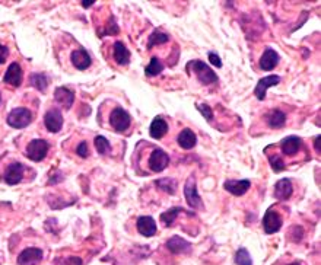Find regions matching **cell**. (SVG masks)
Here are the masks:
<instances>
[{
    "label": "cell",
    "instance_id": "6da1fadb",
    "mask_svg": "<svg viewBox=\"0 0 321 265\" xmlns=\"http://www.w3.org/2000/svg\"><path fill=\"white\" fill-rule=\"evenodd\" d=\"M187 70L189 72L190 70L194 72L202 85H212V83H216L218 82V75L207 64L200 62V60H193V62H190V63L187 64Z\"/></svg>",
    "mask_w": 321,
    "mask_h": 265
},
{
    "label": "cell",
    "instance_id": "7a4b0ae2",
    "mask_svg": "<svg viewBox=\"0 0 321 265\" xmlns=\"http://www.w3.org/2000/svg\"><path fill=\"white\" fill-rule=\"evenodd\" d=\"M32 121V114L28 108H15L12 113L8 115V124L16 130L25 128L26 126H29Z\"/></svg>",
    "mask_w": 321,
    "mask_h": 265
},
{
    "label": "cell",
    "instance_id": "3957f363",
    "mask_svg": "<svg viewBox=\"0 0 321 265\" xmlns=\"http://www.w3.org/2000/svg\"><path fill=\"white\" fill-rule=\"evenodd\" d=\"M49 153V143L45 140L35 139L26 146L25 156L32 162H41Z\"/></svg>",
    "mask_w": 321,
    "mask_h": 265
},
{
    "label": "cell",
    "instance_id": "277c9868",
    "mask_svg": "<svg viewBox=\"0 0 321 265\" xmlns=\"http://www.w3.org/2000/svg\"><path fill=\"white\" fill-rule=\"evenodd\" d=\"M130 123H131V117L130 114L123 110V108H114L111 114H110V126L113 127L116 131H126L128 127H130Z\"/></svg>",
    "mask_w": 321,
    "mask_h": 265
},
{
    "label": "cell",
    "instance_id": "5b68a950",
    "mask_svg": "<svg viewBox=\"0 0 321 265\" xmlns=\"http://www.w3.org/2000/svg\"><path fill=\"white\" fill-rule=\"evenodd\" d=\"M168 164H169V157L167 153L159 147H155L154 151L149 156V161H148L149 169L152 172H162L168 166Z\"/></svg>",
    "mask_w": 321,
    "mask_h": 265
},
{
    "label": "cell",
    "instance_id": "8992f818",
    "mask_svg": "<svg viewBox=\"0 0 321 265\" xmlns=\"http://www.w3.org/2000/svg\"><path fill=\"white\" fill-rule=\"evenodd\" d=\"M283 225V220L281 215L276 211V210H273V208H269L267 211H266V215L263 217V227H264V230H266V233L267 235H271V233H276V232H279L281 230V227Z\"/></svg>",
    "mask_w": 321,
    "mask_h": 265
},
{
    "label": "cell",
    "instance_id": "52a82bcc",
    "mask_svg": "<svg viewBox=\"0 0 321 265\" xmlns=\"http://www.w3.org/2000/svg\"><path fill=\"white\" fill-rule=\"evenodd\" d=\"M184 195H186V201L187 204L193 207V208H202L203 207V201L197 192V188H196V182H194V178H190L184 187Z\"/></svg>",
    "mask_w": 321,
    "mask_h": 265
},
{
    "label": "cell",
    "instance_id": "ba28073f",
    "mask_svg": "<svg viewBox=\"0 0 321 265\" xmlns=\"http://www.w3.org/2000/svg\"><path fill=\"white\" fill-rule=\"evenodd\" d=\"M44 124L50 133H59L63 127V115L59 110H50L44 117Z\"/></svg>",
    "mask_w": 321,
    "mask_h": 265
},
{
    "label": "cell",
    "instance_id": "9c48e42d",
    "mask_svg": "<svg viewBox=\"0 0 321 265\" xmlns=\"http://www.w3.org/2000/svg\"><path fill=\"white\" fill-rule=\"evenodd\" d=\"M24 171H25L24 165L18 164V162L9 165L8 169H6V172H5V182L8 185H16V184H19L22 181V178H24Z\"/></svg>",
    "mask_w": 321,
    "mask_h": 265
},
{
    "label": "cell",
    "instance_id": "30bf717a",
    "mask_svg": "<svg viewBox=\"0 0 321 265\" xmlns=\"http://www.w3.org/2000/svg\"><path fill=\"white\" fill-rule=\"evenodd\" d=\"M281 82V77L276 75L267 76V77H263L258 80L256 89H254V95H256L257 99L263 101L266 98V90L270 88V86H276L278 83Z\"/></svg>",
    "mask_w": 321,
    "mask_h": 265
},
{
    "label": "cell",
    "instance_id": "8fae6325",
    "mask_svg": "<svg viewBox=\"0 0 321 265\" xmlns=\"http://www.w3.org/2000/svg\"><path fill=\"white\" fill-rule=\"evenodd\" d=\"M42 259V251L38 248H26L18 256L19 265H37Z\"/></svg>",
    "mask_w": 321,
    "mask_h": 265
},
{
    "label": "cell",
    "instance_id": "7c38bea8",
    "mask_svg": "<svg viewBox=\"0 0 321 265\" xmlns=\"http://www.w3.org/2000/svg\"><path fill=\"white\" fill-rule=\"evenodd\" d=\"M136 227L139 230V233L143 235L145 238H152L156 233V223L151 216H142L137 219Z\"/></svg>",
    "mask_w": 321,
    "mask_h": 265
},
{
    "label": "cell",
    "instance_id": "4fadbf2b",
    "mask_svg": "<svg viewBox=\"0 0 321 265\" xmlns=\"http://www.w3.org/2000/svg\"><path fill=\"white\" fill-rule=\"evenodd\" d=\"M3 80H5L8 85L13 86V88H18V86L21 85V82H22V69H21L19 63H12L8 67Z\"/></svg>",
    "mask_w": 321,
    "mask_h": 265
},
{
    "label": "cell",
    "instance_id": "5bb4252c",
    "mask_svg": "<svg viewBox=\"0 0 321 265\" xmlns=\"http://www.w3.org/2000/svg\"><path fill=\"white\" fill-rule=\"evenodd\" d=\"M251 187V182L248 179H241V181H226L223 184V188L225 191L231 192L232 195H237V197H241L244 195L245 192L250 189Z\"/></svg>",
    "mask_w": 321,
    "mask_h": 265
},
{
    "label": "cell",
    "instance_id": "9a60e30c",
    "mask_svg": "<svg viewBox=\"0 0 321 265\" xmlns=\"http://www.w3.org/2000/svg\"><path fill=\"white\" fill-rule=\"evenodd\" d=\"M294 192V185L291 182V179L283 178L281 181H278V184L274 185V197L278 200H288Z\"/></svg>",
    "mask_w": 321,
    "mask_h": 265
},
{
    "label": "cell",
    "instance_id": "2e32d148",
    "mask_svg": "<svg viewBox=\"0 0 321 265\" xmlns=\"http://www.w3.org/2000/svg\"><path fill=\"white\" fill-rule=\"evenodd\" d=\"M278 63H279V54L271 48H267L264 51L261 59H260V67L266 72L273 70L278 66Z\"/></svg>",
    "mask_w": 321,
    "mask_h": 265
},
{
    "label": "cell",
    "instance_id": "e0dca14e",
    "mask_svg": "<svg viewBox=\"0 0 321 265\" xmlns=\"http://www.w3.org/2000/svg\"><path fill=\"white\" fill-rule=\"evenodd\" d=\"M167 133H168L167 121H165L162 117H156V118H154L152 124H151V127H149V134H151V137L159 140V139H162Z\"/></svg>",
    "mask_w": 321,
    "mask_h": 265
},
{
    "label": "cell",
    "instance_id": "ac0fdd59",
    "mask_svg": "<svg viewBox=\"0 0 321 265\" xmlns=\"http://www.w3.org/2000/svg\"><path fill=\"white\" fill-rule=\"evenodd\" d=\"M54 99L62 103L66 110H70L75 101V93L67 88H57L54 92Z\"/></svg>",
    "mask_w": 321,
    "mask_h": 265
},
{
    "label": "cell",
    "instance_id": "d6986e66",
    "mask_svg": "<svg viewBox=\"0 0 321 265\" xmlns=\"http://www.w3.org/2000/svg\"><path fill=\"white\" fill-rule=\"evenodd\" d=\"M167 248L172 253H186L192 249V245H190V242L184 240L180 236H172L167 242Z\"/></svg>",
    "mask_w": 321,
    "mask_h": 265
},
{
    "label": "cell",
    "instance_id": "ffe728a7",
    "mask_svg": "<svg viewBox=\"0 0 321 265\" xmlns=\"http://www.w3.org/2000/svg\"><path fill=\"white\" fill-rule=\"evenodd\" d=\"M301 144H302V140L296 136H289L286 139L282 140L281 143V147H282V151L286 154V156H294L298 153V150L301 149Z\"/></svg>",
    "mask_w": 321,
    "mask_h": 265
},
{
    "label": "cell",
    "instance_id": "44dd1931",
    "mask_svg": "<svg viewBox=\"0 0 321 265\" xmlns=\"http://www.w3.org/2000/svg\"><path fill=\"white\" fill-rule=\"evenodd\" d=\"M92 63V60H90L89 54L86 52L85 50H76L72 52V64L76 67L77 70H85V69H88Z\"/></svg>",
    "mask_w": 321,
    "mask_h": 265
},
{
    "label": "cell",
    "instance_id": "7402d4cb",
    "mask_svg": "<svg viewBox=\"0 0 321 265\" xmlns=\"http://www.w3.org/2000/svg\"><path fill=\"white\" fill-rule=\"evenodd\" d=\"M177 141H178L180 147L186 149V150H189V149H193V147L196 146V143H197V137H196V134H194V131H193V130H190V128H184L180 134H178Z\"/></svg>",
    "mask_w": 321,
    "mask_h": 265
},
{
    "label": "cell",
    "instance_id": "603a6c76",
    "mask_svg": "<svg viewBox=\"0 0 321 265\" xmlns=\"http://www.w3.org/2000/svg\"><path fill=\"white\" fill-rule=\"evenodd\" d=\"M114 59L120 66H127L130 63V51L121 41L114 42Z\"/></svg>",
    "mask_w": 321,
    "mask_h": 265
},
{
    "label": "cell",
    "instance_id": "cb8c5ba5",
    "mask_svg": "<svg viewBox=\"0 0 321 265\" xmlns=\"http://www.w3.org/2000/svg\"><path fill=\"white\" fill-rule=\"evenodd\" d=\"M266 121L271 128H282L285 121H286V115L281 110H271L266 115Z\"/></svg>",
    "mask_w": 321,
    "mask_h": 265
},
{
    "label": "cell",
    "instance_id": "d4e9b609",
    "mask_svg": "<svg viewBox=\"0 0 321 265\" xmlns=\"http://www.w3.org/2000/svg\"><path fill=\"white\" fill-rule=\"evenodd\" d=\"M162 70H164V64L159 62V59L152 57L149 64H148L146 69H145V75L149 76V77H154V76L159 75Z\"/></svg>",
    "mask_w": 321,
    "mask_h": 265
},
{
    "label": "cell",
    "instance_id": "484cf974",
    "mask_svg": "<svg viewBox=\"0 0 321 265\" xmlns=\"http://www.w3.org/2000/svg\"><path fill=\"white\" fill-rule=\"evenodd\" d=\"M168 39H169L168 34L162 32V31H159V29H156V31H154V32L151 34V37H149V39H148V48H152L154 45L164 44V42H167Z\"/></svg>",
    "mask_w": 321,
    "mask_h": 265
},
{
    "label": "cell",
    "instance_id": "4316f807",
    "mask_svg": "<svg viewBox=\"0 0 321 265\" xmlns=\"http://www.w3.org/2000/svg\"><path fill=\"white\" fill-rule=\"evenodd\" d=\"M31 85L35 89H38L41 92H44L47 86H49V79L45 75H41V73H34L31 75Z\"/></svg>",
    "mask_w": 321,
    "mask_h": 265
},
{
    "label": "cell",
    "instance_id": "83f0119b",
    "mask_svg": "<svg viewBox=\"0 0 321 265\" xmlns=\"http://www.w3.org/2000/svg\"><path fill=\"white\" fill-rule=\"evenodd\" d=\"M181 211H182V208H181V207H172V208L167 210L165 213H162V215H161V220H162V223H164L165 226H171V225L175 222V219H177L178 213H181Z\"/></svg>",
    "mask_w": 321,
    "mask_h": 265
},
{
    "label": "cell",
    "instance_id": "f1b7e54d",
    "mask_svg": "<svg viewBox=\"0 0 321 265\" xmlns=\"http://www.w3.org/2000/svg\"><path fill=\"white\" fill-rule=\"evenodd\" d=\"M234 259H235V264L237 265H253L251 255H250V252L245 248H240L235 252V258Z\"/></svg>",
    "mask_w": 321,
    "mask_h": 265
},
{
    "label": "cell",
    "instance_id": "f546056e",
    "mask_svg": "<svg viewBox=\"0 0 321 265\" xmlns=\"http://www.w3.org/2000/svg\"><path fill=\"white\" fill-rule=\"evenodd\" d=\"M155 184H156V187H158V188H161L162 191L168 192V194H174V192H175V187H177L175 181H174V179H169V178L158 179Z\"/></svg>",
    "mask_w": 321,
    "mask_h": 265
},
{
    "label": "cell",
    "instance_id": "4dcf8cb0",
    "mask_svg": "<svg viewBox=\"0 0 321 265\" xmlns=\"http://www.w3.org/2000/svg\"><path fill=\"white\" fill-rule=\"evenodd\" d=\"M95 149L97 151L100 153V154H107L110 149H111V146H110V143H108V140L103 137V136H97L95 137Z\"/></svg>",
    "mask_w": 321,
    "mask_h": 265
},
{
    "label": "cell",
    "instance_id": "1f68e13d",
    "mask_svg": "<svg viewBox=\"0 0 321 265\" xmlns=\"http://www.w3.org/2000/svg\"><path fill=\"white\" fill-rule=\"evenodd\" d=\"M270 166H271V169H273L274 172H281V171H283V169L286 168L283 159L281 156H278V154H274V156L270 157Z\"/></svg>",
    "mask_w": 321,
    "mask_h": 265
},
{
    "label": "cell",
    "instance_id": "d6a6232c",
    "mask_svg": "<svg viewBox=\"0 0 321 265\" xmlns=\"http://www.w3.org/2000/svg\"><path fill=\"white\" fill-rule=\"evenodd\" d=\"M196 108L202 113V115L206 118V121H212L213 120V111L209 105L206 103H196Z\"/></svg>",
    "mask_w": 321,
    "mask_h": 265
},
{
    "label": "cell",
    "instance_id": "836d02e7",
    "mask_svg": "<svg viewBox=\"0 0 321 265\" xmlns=\"http://www.w3.org/2000/svg\"><path fill=\"white\" fill-rule=\"evenodd\" d=\"M76 153L79 154V156H80V157H86V156L89 154V150H88V144H86V141H82V143L77 146Z\"/></svg>",
    "mask_w": 321,
    "mask_h": 265
},
{
    "label": "cell",
    "instance_id": "e575fe53",
    "mask_svg": "<svg viewBox=\"0 0 321 265\" xmlns=\"http://www.w3.org/2000/svg\"><path fill=\"white\" fill-rule=\"evenodd\" d=\"M209 62L213 64V67H222V60L216 52H209Z\"/></svg>",
    "mask_w": 321,
    "mask_h": 265
},
{
    "label": "cell",
    "instance_id": "d590c367",
    "mask_svg": "<svg viewBox=\"0 0 321 265\" xmlns=\"http://www.w3.org/2000/svg\"><path fill=\"white\" fill-rule=\"evenodd\" d=\"M8 56H9V50H8L5 45H2V44H0V64H3L5 62H6Z\"/></svg>",
    "mask_w": 321,
    "mask_h": 265
},
{
    "label": "cell",
    "instance_id": "8d00e7d4",
    "mask_svg": "<svg viewBox=\"0 0 321 265\" xmlns=\"http://www.w3.org/2000/svg\"><path fill=\"white\" fill-rule=\"evenodd\" d=\"M314 149H315V151L320 154L321 153V136H318V137H315V139H314Z\"/></svg>",
    "mask_w": 321,
    "mask_h": 265
},
{
    "label": "cell",
    "instance_id": "74e56055",
    "mask_svg": "<svg viewBox=\"0 0 321 265\" xmlns=\"http://www.w3.org/2000/svg\"><path fill=\"white\" fill-rule=\"evenodd\" d=\"M92 5H94V2H82V6L83 8H89Z\"/></svg>",
    "mask_w": 321,
    "mask_h": 265
},
{
    "label": "cell",
    "instance_id": "f35d334b",
    "mask_svg": "<svg viewBox=\"0 0 321 265\" xmlns=\"http://www.w3.org/2000/svg\"><path fill=\"white\" fill-rule=\"evenodd\" d=\"M288 265H299L298 262H294V264H288Z\"/></svg>",
    "mask_w": 321,
    "mask_h": 265
},
{
    "label": "cell",
    "instance_id": "ab89813d",
    "mask_svg": "<svg viewBox=\"0 0 321 265\" xmlns=\"http://www.w3.org/2000/svg\"><path fill=\"white\" fill-rule=\"evenodd\" d=\"M0 102H2V95H0Z\"/></svg>",
    "mask_w": 321,
    "mask_h": 265
}]
</instances>
